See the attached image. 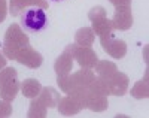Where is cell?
<instances>
[{
	"mask_svg": "<svg viewBox=\"0 0 149 118\" xmlns=\"http://www.w3.org/2000/svg\"><path fill=\"white\" fill-rule=\"evenodd\" d=\"M84 97L85 94H79V93H70L66 97H60L57 103L58 112L64 117H72V115L79 114L85 108Z\"/></svg>",
	"mask_w": 149,
	"mask_h": 118,
	"instance_id": "cell-6",
	"label": "cell"
},
{
	"mask_svg": "<svg viewBox=\"0 0 149 118\" xmlns=\"http://www.w3.org/2000/svg\"><path fill=\"white\" fill-rule=\"evenodd\" d=\"M94 32L91 27H82L74 33V44L78 46H91L94 44Z\"/></svg>",
	"mask_w": 149,
	"mask_h": 118,
	"instance_id": "cell-16",
	"label": "cell"
},
{
	"mask_svg": "<svg viewBox=\"0 0 149 118\" xmlns=\"http://www.w3.org/2000/svg\"><path fill=\"white\" fill-rule=\"evenodd\" d=\"M88 18L93 22V32L97 36H107L112 34L113 27H112L110 20L106 17V9L103 6H94L93 9H90L88 12Z\"/></svg>",
	"mask_w": 149,
	"mask_h": 118,
	"instance_id": "cell-5",
	"label": "cell"
},
{
	"mask_svg": "<svg viewBox=\"0 0 149 118\" xmlns=\"http://www.w3.org/2000/svg\"><path fill=\"white\" fill-rule=\"evenodd\" d=\"M19 22H21V29L24 32L37 33L48 25V15L45 9L31 6V8L24 9L19 14Z\"/></svg>",
	"mask_w": 149,
	"mask_h": 118,
	"instance_id": "cell-3",
	"label": "cell"
},
{
	"mask_svg": "<svg viewBox=\"0 0 149 118\" xmlns=\"http://www.w3.org/2000/svg\"><path fill=\"white\" fill-rule=\"evenodd\" d=\"M100 44L103 46V49L107 52L110 57H113L116 60L125 57L127 54V44L121 41V39H115L113 34H107V36H102L100 37Z\"/></svg>",
	"mask_w": 149,
	"mask_h": 118,
	"instance_id": "cell-7",
	"label": "cell"
},
{
	"mask_svg": "<svg viewBox=\"0 0 149 118\" xmlns=\"http://www.w3.org/2000/svg\"><path fill=\"white\" fill-rule=\"evenodd\" d=\"M21 88L18 79V72L14 67H5L0 70V97L3 100L12 102Z\"/></svg>",
	"mask_w": 149,
	"mask_h": 118,
	"instance_id": "cell-4",
	"label": "cell"
},
{
	"mask_svg": "<svg viewBox=\"0 0 149 118\" xmlns=\"http://www.w3.org/2000/svg\"><path fill=\"white\" fill-rule=\"evenodd\" d=\"M133 21H134V18H133L131 6H119V8H115L113 18L110 20L113 30H121V32L128 30L131 25H133Z\"/></svg>",
	"mask_w": 149,
	"mask_h": 118,
	"instance_id": "cell-9",
	"label": "cell"
},
{
	"mask_svg": "<svg viewBox=\"0 0 149 118\" xmlns=\"http://www.w3.org/2000/svg\"><path fill=\"white\" fill-rule=\"evenodd\" d=\"M73 60H76L81 64V67L94 69V66L98 61V57L95 51L91 49V46H76L73 52Z\"/></svg>",
	"mask_w": 149,
	"mask_h": 118,
	"instance_id": "cell-12",
	"label": "cell"
},
{
	"mask_svg": "<svg viewBox=\"0 0 149 118\" xmlns=\"http://www.w3.org/2000/svg\"><path fill=\"white\" fill-rule=\"evenodd\" d=\"M46 106L37 99L34 97L31 102H30V106H29V112H27V117L29 118H45L46 117Z\"/></svg>",
	"mask_w": 149,
	"mask_h": 118,
	"instance_id": "cell-20",
	"label": "cell"
},
{
	"mask_svg": "<svg viewBox=\"0 0 149 118\" xmlns=\"http://www.w3.org/2000/svg\"><path fill=\"white\" fill-rule=\"evenodd\" d=\"M94 78H95V73L93 72V69L82 67L72 75H58L57 84L60 85V90L66 94H70V93L85 94Z\"/></svg>",
	"mask_w": 149,
	"mask_h": 118,
	"instance_id": "cell-1",
	"label": "cell"
},
{
	"mask_svg": "<svg viewBox=\"0 0 149 118\" xmlns=\"http://www.w3.org/2000/svg\"><path fill=\"white\" fill-rule=\"evenodd\" d=\"M8 15V3L6 0H0V22H3Z\"/></svg>",
	"mask_w": 149,
	"mask_h": 118,
	"instance_id": "cell-23",
	"label": "cell"
},
{
	"mask_svg": "<svg viewBox=\"0 0 149 118\" xmlns=\"http://www.w3.org/2000/svg\"><path fill=\"white\" fill-rule=\"evenodd\" d=\"M24 97H29V99H34L39 96L40 90H42V85L37 79H33V78H27L21 82V88Z\"/></svg>",
	"mask_w": 149,
	"mask_h": 118,
	"instance_id": "cell-15",
	"label": "cell"
},
{
	"mask_svg": "<svg viewBox=\"0 0 149 118\" xmlns=\"http://www.w3.org/2000/svg\"><path fill=\"white\" fill-rule=\"evenodd\" d=\"M94 69H95L97 75L104 78V79H106V78H109L110 75H113L118 70L116 64L113 61H107V60H98L97 64L94 66Z\"/></svg>",
	"mask_w": 149,
	"mask_h": 118,
	"instance_id": "cell-18",
	"label": "cell"
},
{
	"mask_svg": "<svg viewBox=\"0 0 149 118\" xmlns=\"http://www.w3.org/2000/svg\"><path fill=\"white\" fill-rule=\"evenodd\" d=\"M37 99H39L46 108H54L57 106V103L60 100V94L57 93V91L51 87H45L40 90V93L39 96H37Z\"/></svg>",
	"mask_w": 149,
	"mask_h": 118,
	"instance_id": "cell-17",
	"label": "cell"
},
{
	"mask_svg": "<svg viewBox=\"0 0 149 118\" xmlns=\"http://www.w3.org/2000/svg\"><path fill=\"white\" fill-rule=\"evenodd\" d=\"M78 45L76 44H70L64 48L63 54L60 57H57L55 63H54V70L58 75H69L72 72V67H73V52H74V48Z\"/></svg>",
	"mask_w": 149,
	"mask_h": 118,
	"instance_id": "cell-10",
	"label": "cell"
},
{
	"mask_svg": "<svg viewBox=\"0 0 149 118\" xmlns=\"http://www.w3.org/2000/svg\"><path fill=\"white\" fill-rule=\"evenodd\" d=\"M31 6L48 9L49 2H46V0H9V12L12 17H18L24 9L31 8Z\"/></svg>",
	"mask_w": 149,
	"mask_h": 118,
	"instance_id": "cell-13",
	"label": "cell"
},
{
	"mask_svg": "<svg viewBox=\"0 0 149 118\" xmlns=\"http://www.w3.org/2000/svg\"><path fill=\"white\" fill-rule=\"evenodd\" d=\"M86 91L94 93V94H98V96H106V97L110 94V93H109V88H107V82H106L104 78H102V76L94 78L93 82L90 84V87H88V90H86Z\"/></svg>",
	"mask_w": 149,
	"mask_h": 118,
	"instance_id": "cell-19",
	"label": "cell"
},
{
	"mask_svg": "<svg viewBox=\"0 0 149 118\" xmlns=\"http://www.w3.org/2000/svg\"><path fill=\"white\" fill-rule=\"evenodd\" d=\"M6 63H8V61H6V57L2 54V52H0V70L6 67Z\"/></svg>",
	"mask_w": 149,
	"mask_h": 118,
	"instance_id": "cell-25",
	"label": "cell"
},
{
	"mask_svg": "<svg viewBox=\"0 0 149 118\" xmlns=\"http://www.w3.org/2000/svg\"><path fill=\"white\" fill-rule=\"evenodd\" d=\"M84 103H85V108L93 112H103L109 106V100L106 96H98V94L90 93V91L85 93Z\"/></svg>",
	"mask_w": 149,
	"mask_h": 118,
	"instance_id": "cell-14",
	"label": "cell"
},
{
	"mask_svg": "<svg viewBox=\"0 0 149 118\" xmlns=\"http://www.w3.org/2000/svg\"><path fill=\"white\" fill-rule=\"evenodd\" d=\"M12 114V105L8 100H0V118H6Z\"/></svg>",
	"mask_w": 149,
	"mask_h": 118,
	"instance_id": "cell-22",
	"label": "cell"
},
{
	"mask_svg": "<svg viewBox=\"0 0 149 118\" xmlns=\"http://www.w3.org/2000/svg\"><path fill=\"white\" fill-rule=\"evenodd\" d=\"M46 2H55V3H61V2H66V0H46Z\"/></svg>",
	"mask_w": 149,
	"mask_h": 118,
	"instance_id": "cell-26",
	"label": "cell"
},
{
	"mask_svg": "<svg viewBox=\"0 0 149 118\" xmlns=\"http://www.w3.org/2000/svg\"><path fill=\"white\" fill-rule=\"evenodd\" d=\"M106 82H107L109 93L113 96H124L127 93L128 85H130L128 76L122 72H118V70L113 75H110L109 78H106Z\"/></svg>",
	"mask_w": 149,
	"mask_h": 118,
	"instance_id": "cell-11",
	"label": "cell"
},
{
	"mask_svg": "<svg viewBox=\"0 0 149 118\" xmlns=\"http://www.w3.org/2000/svg\"><path fill=\"white\" fill-rule=\"evenodd\" d=\"M15 60H17L18 63L24 64L26 67H30V69L40 67V64L43 63L42 54H40V52H37L36 49H33L30 44L26 45V46H22V48L18 51Z\"/></svg>",
	"mask_w": 149,
	"mask_h": 118,
	"instance_id": "cell-8",
	"label": "cell"
},
{
	"mask_svg": "<svg viewBox=\"0 0 149 118\" xmlns=\"http://www.w3.org/2000/svg\"><path fill=\"white\" fill-rule=\"evenodd\" d=\"M29 45V36L18 24H10L3 36V55L9 60H15L18 51Z\"/></svg>",
	"mask_w": 149,
	"mask_h": 118,
	"instance_id": "cell-2",
	"label": "cell"
},
{
	"mask_svg": "<svg viewBox=\"0 0 149 118\" xmlns=\"http://www.w3.org/2000/svg\"><path fill=\"white\" fill-rule=\"evenodd\" d=\"M131 96L136 97V99H148L149 96V85H148V70H146V75H145V79L142 81H137L133 88H131Z\"/></svg>",
	"mask_w": 149,
	"mask_h": 118,
	"instance_id": "cell-21",
	"label": "cell"
},
{
	"mask_svg": "<svg viewBox=\"0 0 149 118\" xmlns=\"http://www.w3.org/2000/svg\"><path fill=\"white\" fill-rule=\"evenodd\" d=\"M109 2L113 5L115 8H119V6H130V5H131V0H109Z\"/></svg>",
	"mask_w": 149,
	"mask_h": 118,
	"instance_id": "cell-24",
	"label": "cell"
}]
</instances>
